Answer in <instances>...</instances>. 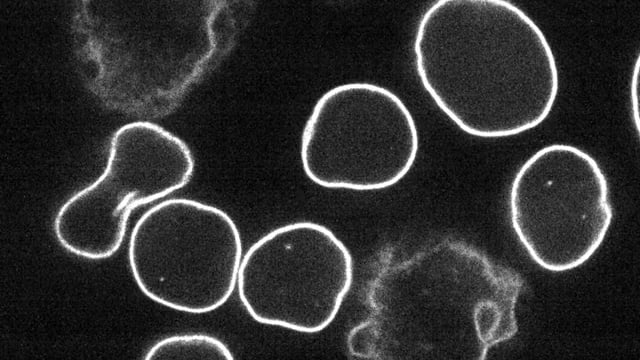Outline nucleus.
<instances>
[{
	"label": "nucleus",
	"mask_w": 640,
	"mask_h": 360,
	"mask_svg": "<svg viewBox=\"0 0 640 360\" xmlns=\"http://www.w3.org/2000/svg\"><path fill=\"white\" fill-rule=\"evenodd\" d=\"M144 359L233 360L234 356L229 347L215 336L205 333H187L171 335L158 340L148 349Z\"/></svg>",
	"instance_id": "6e6552de"
},
{
	"label": "nucleus",
	"mask_w": 640,
	"mask_h": 360,
	"mask_svg": "<svg viewBox=\"0 0 640 360\" xmlns=\"http://www.w3.org/2000/svg\"><path fill=\"white\" fill-rule=\"evenodd\" d=\"M638 70H639V57L637 58L635 69L632 75L631 82V102H632V113L635 120V125L638 130L639 128V117H638V100H637V83H638Z\"/></svg>",
	"instance_id": "1a4fd4ad"
},
{
	"label": "nucleus",
	"mask_w": 640,
	"mask_h": 360,
	"mask_svg": "<svg viewBox=\"0 0 640 360\" xmlns=\"http://www.w3.org/2000/svg\"><path fill=\"white\" fill-rule=\"evenodd\" d=\"M194 170L179 136L150 121L126 123L111 136L101 175L56 212L54 236L77 257L108 259L120 249L132 211L182 189Z\"/></svg>",
	"instance_id": "39448f33"
},
{
	"label": "nucleus",
	"mask_w": 640,
	"mask_h": 360,
	"mask_svg": "<svg viewBox=\"0 0 640 360\" xmlns=\"http://www.w3.org/2000/svg\"><path fill=\"white\" fill-rule=\"evenodd\" d=\"M353 282V258L328 227L296 221L272 229L242 257L239 299L264 325L313 334L336 318Z\"/></svg>",
	"instance_id": "0eeeda50"
},
{
	"label": "nucleus",
	"mask_w": 640,
	"mask_h": 360,
	"mask_svg": "<svg viewBox=\"0 0 640 360\" xmlns=\"http://www.w3.org/2000/svg\"><path fill=\"white\" fill-rule=\"evenodd\" d=\"M394 358L485 359L518 332L516 304L525 281L474 246L431 244L392 272Z\"/></svg>",
	"instance_id": "f03ea898"
},
{
	"label": "nucleus",
	"mask_w": 640,
	"mask_h": 360,
	"mask_svg": "<svg viewBox=\"0 0 640 360\" xmlns=\"http://www.w3.org/2000/svg\"><path fill=\"white\" fill-rule=\"evenodd\" d=\"M128 264L139 290L166 308L205 314L237 285L241 234L223 209L174 197L144 212L130 233Z\"/></svg>",
	"instance_id": "7ed1b4c3"
},
{
	"label": "nucleus",
	"mask_w": 640,
	"mask_h": 360,
	"mask_svg": "<svg viewBox=\"0 0 640 360\" xmlns=\"http://www.w3.org/2000/svg\"><path fill=\"white\" fill-rule=\"evenodd\" d=\"M511 227L542 269L564 272L587 262L613 219L607 178L589 153L550 144L518 169L509 191Z\"/></svg>",
	"instance_id": "423d86ee"
},
{
	"label": "nucleus",
	"mask_w": 640,
	"mask_h": 360,
	"mask_svg": "<svg viewBox=\"0 0 640 360\" xmlns=\"http://www.w3.org/2000/svg\"><path fill=\"white\" fill-rule=\"evenodd\" d=\"M419 149L416 122L393 91L349 82L324 92L301 133L306 177L327 189L374 191L401 181Z\"/></svg>",
	"instance_id": "20e7f679"
},
{
	"label": "nucleus",
	"mask_w": 640,
	"mask_h": 360,
	"mask_svg": "<svg viewBox=\"0 0 640 360\" xmlns=\"http://www.w3.org/2000/svg\"><path fill=\"white\" fill-rule=\"evenodd\" d=\"M418 78L463 132L496 139L549 116L559 91L552 48L539 26L507 0H438L413 42Z\"/></svg>",
	"instance_id": "f257e3e1"
}]
</instances>
